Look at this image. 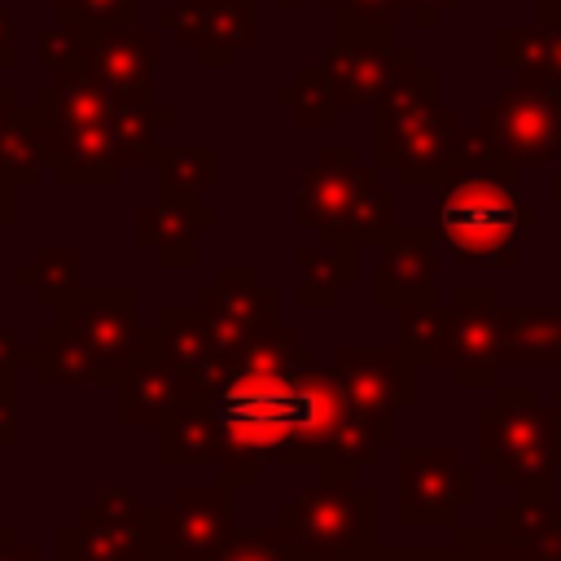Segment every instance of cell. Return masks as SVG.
Returning <instances> with one entry per match:
<instances>
[{
    "label": "cell",
    "mask_w": 561,
    "mask_h": 561,
    "mask_svg": "<svg viewBox=\"0 0 561 561\" xmlns=\"http://www.w3.org/2000/svg\"><path fill=\"white\" fill-rule=\"evenodd\" d=\"M22 110V101H18V88H9V83H0V131L9 127V118Z\"/></svg>",
    "instance_id": "42"
},
{
    "label": "cell",
    "mask_w": 561,
    "mask_h": 561,
    "mask_svg": "<svg viewBox=\"0 0 561 561\" xmlns=\"http://www.w3.org/2000/svg\"><path fill=\"white\" fill-rule=\"evenodd\" d=\"M197 307H202V316H206L215 359L232 355L254 329L276 324V289L263 285V276H259L250 263L219 267V272L210 276V285L197 289ZM215 359H210V364H215Z\"/></svg>",
    "instance_id": "14"
},
{
    "label": "cell",
    "mask_w": 561,
    "mask_h": 561,
    "mask_svg": "<svg viewBox=\"0 0 561 561\" xmlns=\"http://www.w3.org/2000/svg\"><path fill=\"white\" fill-rule=\"evenodd\" d=\"M377 491L359 478L320 473L276 513L294 561H359L373 548Z\"/></svg>",
    "instance_id": "8"
},
{
    "label": "cell",
    "mask_w": 561,
    "mask_h": 561,
    "mask_svg": "<svg viewBox=\"0 0 561 561\" xmlns=\"http://www.w3.org/2000/svg\"><path fill=\"white\" fill-rule=\"evenodd\" d=\"M456 0H408V9H412V22L416 26H434L438 22V13H447Z\"/></svg>",
    "instance_id": "41"
},
{
    "label": "cell",
    "mask_w": 561,
    "mask_h": 561,
    "mask_svg": "<svg viewBox=\"0 0 561 561\" xmlns=\"http://www.w3.org/2000/svg\"><path fill=\"white\" fill-rule=\"evenodd\" d=\"M57 561H145V526L114 522L83 504L70 526L57 530Z\"/></svg>",
    "instance_id": "21"
},
{
    "label": "cell",
    "mask_w": 561,
    "mask_h": 561,
    "mask_svg": "<svg viewBox=\"0 0 561 561\" xmlns=\"http://www.w3.org/2000/svg\"><path fill=\"white\" fill-rule=\"evenodd\" d=\"M473 451L513 491H557L561 425L535 386H495V399L473 412Z\"/></svg>",
    "instance_id": "6"
},
{
    "label": "cell",
    "mask_w": 561,
    "mask_h": 561,
    "mask_svg": "<svg viewBox=\"0 0 561 561\" xmlns=\"http://www.w3.org/2000/svg\"><path fill=\"white\" fill-rule=\"evenodd\" d=\"M153 337L162 342V351L184 368V377L202 373L210 359H215V346H210V329H206V316L202 307H158L153 311Z\"/></svg>",
    "instance_id": "29"
},
{
    "label": "cell",
    "mask_w": 561,
    "mask_h": 561,
    "mask_svg": "<svg viewBox=\"0 0 561 561\" xmlns=\"http://www.w3.org/2000/svg\"><path fill=\"white\" fill-rule=\"evenodd\" d=\"M552 416H557V425H561V386L552 390Z\"/></svg>",
    "instance_id": "49"
},
{
    "label": "cell",
    "mask_w": 561,
    "mask_h": 561,
    "mask_svg": "<svg viewBox=\"0 0 561 561\" xmlns=\"http://www.w3.org/2000/svg\"><path fill=\"white\" fill-rule=\"evenodd\" d=\"M456 167L460 171H486V175H513L517 180V162L500 153V145L473 123V127H456Z\"/></svg>",
    "instance_id": "35"
},
{
    "label": "cell",
    "mask_w": 561,
    "mask_h": 561,
    "mask_svg": "<svg viewBox=\"0 0 561 561\" xmlns=\"http://www.w3.org/2000/svg\"><path fill=\"white\" fill-rule=\"evenodd\" d=\"M355 250L342 237H316L294 250L298 263V302L302 307H333L342 289L355 285Z\"/></svg>",
    "instance_id": "23"
},
{
    "label": "cell",
    "mask_w": 561,
    "mask_h": 561,
    "mask_svg": "<svg viewBox=\"0 0 561 561\" xmlns=\"http://www.w3.org/2000/svg\"><path fill=\"white\" fill-rule=\"evenodd\" d=\"M136 18V0H57V22L75 31H96V26H118Z\"/></svg>",
    "instance_id": "36"
},
{
    "label": "cell",
    "mask_w": 561,
    "mask_h": 561,
    "mask_svg": "<svg viewBox=\"0 0 561 561\" xmlns=\"http://www.w3.org/2000/svg\"><path fill=\"white\" fill-rule=\"evenodd\" d=\"M48 162V131L35 105H22L9 127L0 131V184L4 188H26L39 180V167Z\"/></svg>",
    "instance_id": "27"
},
{
    "label": "cell",
    "mask_w": 561,
    "mask_h": 561,
    "mask_svg": "<svg viewBox=\"0 0 561 561\" xmlns=\"http://www.w3.org/2000/svg\"><path fill=\"white\" fill-rule=\"evenodd\" d=\"M495 526L539 552L543 561H561V504L557 491H513V504L500 508Z\"/></svg>",
    "instance_id": "25"
},
{
    "label": "cell",
    "mask_w": 561,
    "mask_h": 561,
    "mask_svg": "<svg viewBox=\"0 0 561 561\" xmlns=\"http://www.w3.org/2000/svg\"><path fill=\"white\" fill-rule=\"evenodd\" d=\"M408 557H412V548H377V543H373L359 561H408Z\"/></svg>",
    "instance_id": "44"
},
{
    "label": "cell",
    "mask_w": 561,
    "mask_h": 561,
    "mask_svg": "<svg viewBox=\"0 0 561 561\" xmlns=\"http://www.w3.org/2000/svg\"><path fill=\"white\" fill-rule=\"evenodd\" d=\"M158 465H184V469H215L219 443H215V421L210 408L197 390L184 386L180 403L158 421Z\"/></svg>",
    "instance_id": "22"
},
{
    "label": "cell",
    "mask_w": 561,
    "mask_h": 561,
    "mask_svg": "<svg viewBox=\"0 0 561 561\" xmlns=\"http://www.w3.org/2000/svg\"><path fill=\"white\" fill-rule=\"evenodd\" d=\"M377 272H373V298L377 307H408L430 302L438 285V228L399 224L377 245Z\"/></svg>",
    "instance_id": "17"
},
{
    "label": "cell",
    "mask_w": 561,
    "mask_h": 561,
    "mask_svg": "<svg viewBox=\"0 0 561 561\" xmlns=\"http://www.w3.org/2000/svg\"><path fill=\"white\" fill-rule=\"evenodd\" d=\"M447 368L460 386H495L504 368V302L495 285H456L447 302Z\"/></svg>",
    "instance_id": "12"
},
{
    "label": "cell",
    "mask_w": 561,
    "mask_h": 561,
    "mask_svg": "<svg viewBox=\"0 0 561 561\" xmlns=\"http://www.w3.org/2000/svg\"><path fill=\"white\" fill-rule=\"evenodd\" d=\"M18 285L35 289V302L44 311H61L83 285H79V250L75 245H39L26 267H18Z\"/></svg>",
    "instance_id": "31"
},
{
    "label": "cell",
    "mask_w": 561,
    "mask_h": 561,
    "mask_svg": "<svg viewBox=\"0 0 561 561\" xmlns=\"http://www.w3.org/2000/svg\"><path fill=\"white\" fill-rule=\"evenodd\" d=\"M83 39H88L83 31L66 26V22H53V26H39L35 48H39V61H44V66H53V70L61 75V70L83 66Z\"/></svg>",
    "instance_id": "37"
},
{
    "label": "cell",
    "mask_w": 561,
    "mask_h": 561,
    "mask_svg": "<svg viewBox=\"0 0 561 561\" xmlns=\"http://www.w3.org/2000/svg\"><path fill=\"white\" fill-rule=\"evenodd\" d=\"M381 167L359 162L351 145H324L302 171L294 215L316 237H342L351 245H381L394 224V184L377 175Z\"/></svg>",
    "instance_id": "4"
},
{
    "label": "cell",
    "mask_w": 561,
    "mask_h": 561,
    "mask_svg": "<svg viewBox=\"0 0 561 561\" xmlns=\"http://www.w3.org/2000/svg\"><path fill=\"white\" fill-rule=\"evenodd\" d=\"M237 486L184 482L171 504H149L145 513V561H206L237 530Z\"/></svg>",
    "instance_id": "10"
},
{
    "label": "cell",
    "mask_w": 561,
    "mask_h": 561,
    "mask_svg": "<svg viewBox=\"0 0 561 561\" xmlns=\"http://www.w3.org/2000/svg\"><path fill=\"white\" fill-rule=\"evenodd\" d=\"M456 127L460 114L438 101V70L425 66L412 44H399L390 83L377 101V167L408 188H443L460 175Z\"/></svg>",
    "instance_id": "2"
},
{
    "label": "cell",
    "mask_w": 561,
    "mask_h": 561,
    "mask_svg": "<svg viewBox=\"0 0 561 561\" xmlns=\"http://www.w3.org/2000/svg\"><path fill=\"white\" fill-rule=\"evenodd\" d=\"M175 39L202 66H232L259 39V0H197L175 4Z\"/></svg>",
    "instance_id": "18"
},
{
    "label": "cell",
    "mask_w": 561,
    "mask_h": 561,
    "mask_svg": "<svg viewBox=\"0 0 561 561\" xmlns=\"http://www.w3.org/2000/svg\"><path fill=\"white\" fill-rule=\"evenodd\" d=\"M184 386H188L184 368L162 351L153 329H145V346L136 355V364L114 386V394H118V408H114L118 425H158L180 403Z\"/></svg>",
    "instance_id": "20"
},
{
    "label": "cell",
    "mask_w": 561,
    "mask_h": 561,
    "mask_svg": "<svg viewBox=\"0 0 561 561\" xmlns=\"http://www.w3.org/2000/svg\"><path fill=\"white\" fill-rule=\"evenodd\" d=\"M535 18L543 26H561V0H535Z\"/></svg>",
    "instance_id": "45"
},
{
    "label": "cell",
    "mask_w": 561,
    "mask_h": 561,
    "mask_svg": "<svg viewBox=\"0 0 561 561\" xmlns=\"http://www.w3.org/2000/svg\"><path fill=\"white\" fill-rule=\"evenodd\" d=\"M153 175H158V188L206 193V188H215L219 158H215V149H206V145H175V149H162V145H158V153H153Z\"/></svg>",
    "instance_id": "32"
},
{
    "label": "cell",
    "mask_w": 561,
    "mask_h": 561,
    "mask_svg": "<svg viewBox=\"0 0 561 561\" xmlns=\"http://www.w3.org/2000/svg\"><path fill=\"white\" fill-rule=\"evenodd\" d=\"M13 219H18V188L0 184V228H9Z\"/></svg>",
    "instance_id": "43"
},
{
    "label": "cell",
    "mask_w": 561,
    "mask_h": 561,
    "mask_svg": "<svg viewBox=\"0 0 561 561\" xmlns=\"http://www.w3.org/2000/svg\"><path fill=\"white\" fill-rule=\"evenodd\" d=\"M473 118L517 167L561 158V83L517 75L513 88L478 105Z\"/></svg>",
    "instance_id": "11"
},
{
    "label": "cell",
    "mask_w": 561,
    "mask_h": 561,
    "mask_svg": "<svg viewBox=\"0 0 561 561\" xmlns=\"http://www.w3.org/2000/svg\"><path fill=\"white\" fill-rule=\"evenodd\" d=\"M206 561H294V557L276 526H250V530H232Z\"/></svg>",
    "instance_id": "34"
},
{
    "label": "cell",
    "mask_w": 561,
    "mask_h": 561,
    "mask_svg": "<svg viewBox=\"0 0 561 561\" xmlns=\"http://www.w3.org/2000/svg\"><path fill=\"white\" fill-rule=\"evenodd\" d=\"M276 101L302 123V127H333L337 123V96L329 92L320 66H298L289 83L276 88Z\"/></svg>",
    "instance_id": "33"
},
{
    "label": "cell",
    "mask_w": 561,
    "mask_h": 561,
    "mask_svg": "<svg viewBox=\"0 0 561 561\" xmlns=\"http://www.w3.org/2000/svg\"><path fill=\"white\" fill-rule=\"evenodd\" d=\"M552 188H557V193H552V202L561 206V167H557V180H552Z\"/></svg>",
    "instance_id": "50"
},
{
    "label": "cell",
    "mask_w": 561,
    "mask_h": 561,
    "mask_svg": "<svg viewBox=\"0 0 561 561\" xmlns=\"http://www.w3.org/2000/svg\"><path fill=\"white\" fill-rule=\"evenodd\" d=\"M337 22L346 26H377V31H394L399 9H408V0H337Z\"/></svg>",
    "instance_id": "38"
},
{
    "label": "cell",
    "mask_w": 561,
    "mask_h": 561,
    "mask_svg": "<svg viewBox=\"0 0 561 561\" xmlns=\"http://www.w3.org/2000/svg\"><path fill=\"white\" fill-rule=\"evenodd\" d=\"M215 421V478L250 486L267 465H316L351 416L333 368L289 324L254 329L232 355L188 377Z\"/></svg>",
    "instance_id": "1"
},
{
    "label": "cell",
    "mask_w": 561,
    "mask_h": 561,
    "mask_svg": "<svg viewBox=\"0 0 561 561\" xmlns=\"http://www.w3.org/2000/svg\"><path fill=\"white\" fill-rule=\"evenodd\" d=\"M35 110L48 131V167L61 184L105 188L118 180L123 158L114 140V96L83 70H61L39 96Z\"/></svg>",
    "instance_id": "5"
},
{
    "label": "cell",
    "mask_w": 561,
    "mask_h": 561,
    "mask_svg": "<svg viewBox=\"0 0 561 561\" xmlns=\"http://www.w3.org/2000/svg\"><path fill=\"white\" fill-rule=\"evenodd\" d=\"M478 500V473L451 443H399L394 447V522L408 530L456 526Z\"/></svg>",
    "instance_id": "9"
},
{
    "label": "cell",
    "mask_w": 561,
    "mask_h": 561,
    "mask_svg": "<svg viewBox=\"0 0 561 561\" xmlns=\"http://www.w3.org/2000/svg\"><path fill=\"white\" fill-rule=\"evenodd\" d=\"M206 224H215V210L202 206L197 193L158 188V197L136 210V241L162 267H193V259H197V232Z\"/></svg>",
    "instance_id": "19"
},
{
    "label": "cell",
    "mask_w": 561,
    "mask_h": 561,
    "mask_svg": "<svg viewBox=\"0 0 561 561\" xmlns=\"http://www.w3.org/2000/svg\"><path fill=\"white\" fill-rule=\"evenodd\" d=\"M0 66H18V48H13V9L0 4Z\"/></svg>",
    "instance_id": "40"
},
{
    "label": "cell",
    "mask_w": 561,
    "mask_h": 561,
    "mask_svg": "<svg viewBox=\"0 0 561 561\" xmlns=\"http://www.w3.org/2000/svg\"><path fill=\"white\" fill-rule=\"evenodd\" d=\"M175 123V110L162 105L158 96H136V101H114V140L123 167H153L158 136L162 127Z\"/></svg>",
    "instance_id": "28"
},
{
    "label": "cell",
    "mask_w": 561,
    "mask_h": 561,
    "mask_svg": "<svg viewBox=\"0 0 561 561\" xmlns=\"http://www.w3.org/2000/svg\"><path fill=\"white\" fill-rule=\"evenodd\" d=\"M394 48H399L394 31L337 22V39L320 53L316 66H320L329 92L337 96V105H377L390 83Z\"/></svg>",
    "instance_id": "15"
},
{
    "label": "cell",
    "mask_w": 561,
    "mask_h": 561,
    "mask_svg": "<svg viewBox=\"0 0 561 561\" xmlns=\"http://www.w3.org/2000/svg\"><path fill=\"white\" fill-rule=\"evenodd\" d=\"M394 346L416 368H447V302H408L394 311Z\"/></svg>",
    "instance_id": "30"
},
{
    "label": "cell",
    "mask_w": 561,
    "mask_h": 561,
    "mask_svg": "<svg viewBox=\"0 0 561 561\" xmlns=\"http://www.w3.org/2000/svg\"><path fill=\"white\" fill-rule=\"evenodd\" d=\"M438 241L456 254L465 267H513L517 263V237L526 224L539 219L535 206L517 202L513 175H486V171H460L451 184L438 188Z\"/></svg>",
    "instance_id": "7"
},
{
    "label": "cell",
    "mask_w": 561,
    "mask_h": 561,
    "mask_svg": "<svg viewBox=\"0 0 561 561\" xmlns=\"http://www.w3.org/2000/svg\"><path fill=\"white\" fill-rule=\"evenodd\" d=\"M18 443V373H0V447Z\"/></svg>",
    "instance_id": "39"
},
{
    "label": "cell",
    "mask_w": 561,
    "mask_h": 561,
    "mask_svg": "<svg viewBox=\"0 0 561 561\" xmlns=\"http://www.w3.org/2000/svg\"><path fill=\"white\" fill-rule=\"evenodd\" d=\"M153 66H158V35H153V26L118 22V26H96L83 39V70L114 101L153 96Z\"/></svg>",
    "instance_id": "16"
},
{
    "label": "cell",
    "mask_w": 561,
    "mask_h": 561,
    "mask_svg": "<svg viewBox=\"0 0 561 561\" xmlns=\"http://www.w3.org/2000/svg\"><path fill=\"white\" fill-rule=\"evenodd\" d=\"M504 364L561 368V307L557 302L504 307Z\"/></svg>",
    "instance_id": "24"
},
{
    "label": "cell",
    "mask_w": 561,
    "mask_h": 561,
    "mask_svg": "<svg viewBox=\"0 0 561 561\" xmlns=\"http://www.w3.org/2000/svg\"><path fill=\"white\" fill-rule=\"evenodd\" d=\"M13 543H18V530H13V526H4V522H0V557H4V552H9V548H13Z\"/></svg>",
    "instance_id": "47"
},
{
    "label": "cell",
    "mask_w": 561,
    "mask_h": 561,
    "mask_svg": "<svg viewBox=\"0 0 561 561\" xmlns=\"http://www.w3.org/2000/svg\"><path fill=\"white\" fill-rule=\"evenodd\" d=\"M145 346V329L136 320L131 285H96L79 289L53 324L39 329L31 351L39 386H75L101 381L118 386Z\"/></svg>",
    "instance_id": "3"
},
{
    "label": "cell",
    "mask_w": 561,
    "mask_h": 561,
    "mask_svg": "<svg viewBox=\"0 0 561 561\" xmlns=\"http://www.w3.org/2000/svg\"><path fill=\"white\" fill-rule=\"evenodd\" d=\"M285 9H298V4H337V0H280Z\"/></svg>",
    "instance_id": "48"
},
{
    "label": "cell",
    "mask_w": 561,
    "mask_h": 561,
    "mask_svg": "<svg viewBox=\"0 0 561 561\" xmlns=\"http://www.w3.org/2000/svg\"><path fill=\"white\" fill-rule=\"evenodd\" d=\"M333 377L342 394L390 434H394V416L416 403V364L399 346H364V342L337 346Z\"/></svg>",
    "instance_id": "13"
},
{
    "label": "cell",
    "mask_w": 561,
    "mask_h": 561,
    "mask_svg": "<svg viewBox=\"0 0 561 561\" xmlns=\"http://www.w3.org/2000/svg\"><path fill=\"white\" fill-rule=\"evenodd\" d=\"M495 61L522 79L561 83V26H495Z\"/></svg>",
    "instance_id": "26"
},
{
    "label": "cell",
    "mask_w": 561,
    "mask_h": 561,
    "mask_svg": "<svg viewBox=\"0 0 561 561\" xmlns=\"http://www.w3.org/2000/svg\"><path fill=\"white\" fill-rule=\"evenodd\" d=\"M175 4H197V0H175Z\"/></svg>",
    "instance_id": "51"
},
{
    "label": "cell",
    "mask_w": 561,
    "mask_h": 561,
    "mask_svg": "<svg viewBox=\"0 0 561 561\" xmlns=\"http://www.w3.org/2000/svg\"><path fill=\"white\" fill-rule=\"evenodd\" d=\"M0 561H39V552H35L31 543H13V548H9Z\"/></svg>",
    "instance_id": "46"
}]
</instances>
